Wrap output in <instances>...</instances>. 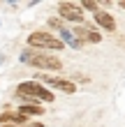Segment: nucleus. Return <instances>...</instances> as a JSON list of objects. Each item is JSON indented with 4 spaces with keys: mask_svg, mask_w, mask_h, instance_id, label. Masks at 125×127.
I'll return each mask as SVG.
<instances>
[{
    "mask_svg": "<svg viewBox=\"0 0 125 127\" xmlns=\"http://www.w3.org/2000/svg\"><path fill=\"white\" fill-rule=\"evenodd\" d=\"M28 46L35 51H60L65 49V44L60 42V37L49 35L46 30H35L28 35Z\"/></svg>",
    "mask_w": 125,
    "mask_h": 127,
    "instance_id": "nucleus-3",
    "label": "nucleus"
},
{
    "mask_svg": "<svg viewBox=\"0 0 125 127\" xmlns=\"http://www.w3.org/2000/svg\"><path fill=\"white\" fill-rule=\"evenodd\" d=\"M95 16V23L100 26V30H107V32H116V19L111 16V12H104V9H97L93 14Z\"/></svg>",
    "mask_w": 125,
    "mask_h": 127,
    "instance_id": "nucleus-7",
    "label": "nucleus"
},
{
    "mask_svg": "<svg viewBox=\"0 0 125 127\" xmlns=\"http://www.w3.org/2000/svg\"><path fill=\"white\" fill-rule=\"evenodd\" d=\"M72 35H74L81 44H100L102 42V35L95 30V26H86V23L74 26L72 28Z\"/></svg>",
    "mask_w": 125,
    "mask_h": 127,
    "instance_id": "nucleus-5",
    "label": "nucleus"
},
{
    "mask_svg": "<svg viewBox=\"0 0 125 127\" xmlns=\"http://www.w3.org/2000/svg\"><path fill=\"white\" fill-rule=\"evenodd\" d=\"M46 23H49V28H53V30H58V32L65 30V23H63V19H60V16H51Z\"/></svg>",
    "mask_w": 125,
    "mask_h": 127,
    "instance_id": "nucleus-11",
    "label": "nucleus"
},
{
    "mask_svg": "<svg viewBox=\"0 0 125 127\" xmlns=\"http://www.w3.org/2000/svg\"><path fill=\"white\" fill-rule=\"evenodd\" d=\"M21 63L30 65V67H37V69H49V72H58L63 69V63L60 58L46 53V51H35V49H26L23 53L19 56Z\"/></svg>",
    "mask_w": 125,
    "mask_h": 127,
    "instance_id": "nucleus-2",
    "label": "nucleus"
},
{
    "mask_svg": "<svg viewBox=\"0 0 125 127\" xmlns=\"http://www.w3.org/2000/svg\"><path fill=\"white\" fill-rule=\"evenodd\" d=\"M19 113L30 120L33 116H44V106L42 104H19Z\"/></svg>",
    "mask_w": 125,
    "mask_h": 127,
    "instance_id": "nucleus-9",
    "label": "nucleus"
},
{
    "mask_svg": "<svg viewBox=\"0 0 125 127\" xmlns=\"http://www.w3.org/2000/svg\"><path fill=\"white\" fill-rule=\"evenodd\" d=\"M58 16L63 21H74V23H83V9L79 5H72V2H60L58 5Z\"/></svg>",
    "mask_w": 125,
    "mask_h": 127,
    "instance_id": "nucleus-6",
    "label": "nucleus"
},
{
    "mask_svg": "<svg viewBox=\"0 0 125 127\" xmlns=\"http://www.w3.org/2000/svg\"><path fill=\"white\" fill-rule=\"evenodd\" d=\"M26 127H44V123H28Z\"/></svg>",
    "mask_w": 125,
    "mask_h": 127,
    "instance_id": "nucleus-13",
    "label": "nucleus"
},
{
    "mask_svg": "<svg viewBox=\"0 0 125 127\" xmlns=\"http://www.w3.org/2000/svg\"><path fill=\"white\" fill-rule=\"evenodd\" d=\"M16 97L23 99V104H37V102H53V93L46 86L37 83V81H23L16 86Z\"/></svg>",
    "mask_w": 125,
    "mask_h": 127,
    "instance_id": "nucleus-1",
    "label": "nucleus"
},
{
    "mask_svg": "<svg viewBox=\"0 0 125 127\" xmlns=\"http://www.w3.org/2000/svg\"><path fill=\"white\" fill-rule=\"evenodd\" d=\"M28 123V118L26 116H21L19 111L16 113H14V111H2V113H0V125H19V127H26Z\"/></svg>",
    "mask_w": 125,
    "mask_h": 127,
    "instance_id": "nucleus-8",
    "label": "nucleus"
},
{
    "mask_svg": "<svg viewBox=\"0 0 125 127\" xmlns=\"http://www.w3.org/2000/svg\"><path fill=\"white\" fill-rule=\"evenodd\" d=\"M33 81H37V83L46 86V88H56V90L67 93V95H74V93H77V83H74V81H70V79H60V76H53V74L37 72Z\"/></svg>",
    "mask_w": 125,
    "mask_h": 127,
    "instance_id": "nucleus-4",
    "label": "nucleus"
},
{
    "mask_svg": "<svg viewBox=\"0 0 125 127\" xmlns=\"http://www.w3.org/2000/svg\"><path fill=\"white\" fill-rule=\"evenodd\" d=\"M60 42L63 44H67L70 49H83V44L77 39L74 35H72V30H67V28H65V30H60Z\"/></svg>",
    "mask_w": 125,
    "mask_h": 127,
    "instance_id": "nucleus-10",
    "label": "nucleus"
},
{
    "mask_svg": "<svg viewBox=\"0 0 125 127\" xmlns=\"http://www.w3.org/2000/svg\"><path fill=\"white\" fill-rule=\"evenodd\" d=\"M118 7H121V9H125V0H121V2H118Z\"/></svg>",
    "mask_w": 125,
    "mask_h": 127,
    "instance_id": "nucleus-14",
    "label": "nucleus"
},
{
    "mask_svg": "<svg viewBox=\"0 0 125 127\" xmlns=\"http://www.w3.org/2000/svg\"><path fill=\"white\" fill-rule=\"evenodd\" d=\"M0 127H19V125H0Z\"/></svg>",
    "mask_w": 125,
    "mask_h": 127,
    "instance_id": "nucleus-15",
    "label": "nucleus"
},
{
    "mask_svg": "<svg viewBox=\"0 0 125 127\" xmlns=\"http://www.w3.org/2000/svg\"><path fill=\"white\" fill-rule=\"evenodd\" d=\"M81 9H88V12H93V14H95V12L100 9V5H97V2H93V0H83V2H81Z\"/></svg>",
    "mask_w": 125,
    "mask_h": 127,
    "instance_id": "nucleus-12",
    "label": "nucleus"
}]
</instances>
